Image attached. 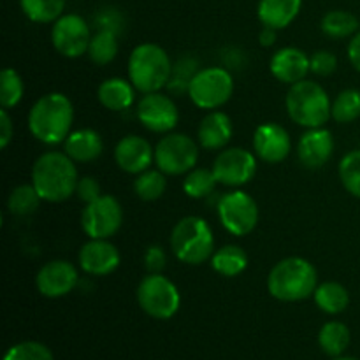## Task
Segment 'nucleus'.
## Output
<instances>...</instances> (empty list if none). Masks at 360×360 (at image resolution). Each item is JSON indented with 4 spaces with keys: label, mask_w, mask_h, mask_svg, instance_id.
Returning a JSON list of instances; mask_svg holds the SVG:
<instances>
[{
    "label": "nucleus",
    "mask_w": 360,
    "mask_h": 360,
    "mask_svg": "<svg viewBox=\"0 0 360 360\" xmlns=\"http://www.w3.org/2000/svg\"><path fill=\"white\" fill-rule=\"evenodd\" d=\"M32 137L46 146L63 144L72 132L74 105L62 91H49L32 104L27 116Z\"/></svg>",
    "instance_id": "obj_1"
},
{
    "label": "nucleus",
    "mask_w": 360,
    "mask_h": 360,
    "mask_svg": "<svg viewBox=\"0 0 360 360\" xmlns=\"http://www.w3.org/2000/svg\"><path fill=\"white\" fill-rule=\"evenodd\" d=\"M32 185L44 202L58 204L76 195V162L65 151H46L32 165Z\"/></svg>",
    "instance_id": "obj_2"
},
{
    "label": "nucleus",
    "mask_w": 360,
    "mask_h": 360,
    "mask_svg": "<svg viewBox=\"0 0 360 360\" xmlns=\"http://www.w3.org/2000/svg\"><path fill=\"white\" fill-rule=\"evenodd\" d=\"M319 287V273L309 260L287 257L273 266L267 276V290L276 301L301 302L311 297Z\"/></svg>",
    "instance_id": "obj_3"
},
{
    "label": "nucleus",
    "mask_w": 360,
    "mask_h": 360,
    "mask_svg": "<svg viewBox=\"0 0 360 360\" xmlns=\"http://www.w3.org/2000/svg\"><path fill=\"white\" fill-rule=\"evenodd\" d=\"M172 70H174V65L169 53L155 42L137 44L127 62V74H129L130 83L143 95L167 88Z\"/></svg>",
    "instance_id": "obj_4"
},
{
    "label": "nucleus",
    "mask_w": 360,
    "mask_h": 360,
    "mask_svg": "<svg viewBox=\"0 0 360 360\" xmlns=\"http://www.w3.org/2000/svg\"><path fill=\"white\" fill-rule=\"evenodd\" d=\"M169 246L172 255L186 266L206 264L214 253L213 229L206 218L190 214L176 221L169 238Z\"/></svg>",
    "instance_id": "obj_5"
},
{
    "label": "nucleus",
    "mask_w": 360,
    "mask_h": 360,
    "mask_svg": "<svg viewBox=\"0 0 360 360\" xmlns=\"http://www.w3.org/2000/svg\"><path fill=\"white\" fill-rule=\"evenodd\" d=\"M285 105L292 122L304 129H316L330 120L333 101L322 84L306 77L288 88Z\"/></svg>",
    "instance_id": "obj_6"
},
{
    "label": "nucleus",
    "mask_w": 360,
    "mask_h": 360,
    "mask_svg": "<svg viewBox=\"0 0 360 360\" xmlns=\"http://www.w3.org/2000/svg\"><path fill=\"white\" fill-rule=\"evenodd\" d=\"M234 77L224 67L199 69L188 84V97L193 105L204 111L224 108L234 95Z\"/></svg>",
    "instance_id": "obj_7"
},
{
    "label": "nucleus",
    "mask_w": 360,
    "mask_h": 360,
    "mask_svg": "<svg viewBox=\"0 0 360 360\" xmlns=\"http://www.w3.org/2000/svg\"><path fill=\"white\" fill-rule=\"evenodd\" d=\"M137 304L155 320H169L179 311L181 295L178 287L162 273H148L136 290Z\"/></svg>",
    "instance_id": "obj_8"
},
{
    "label": "nucleus",
    "mask_w": 360,
    "mask_h": 360,
    "mask_svg": "<svg viewBox=\"0 0 360 360\" xmlns=\"http://www.w3.org/2000/svg\"><path fill=\"white\" fill-rule=\"evenodd\" d=\"M200 144L193 137L169 132L155 146V165L167 176H185L197 167Z\"/></svg>",
    "instance_id": "obj_9"
},
{
    "label": "nucleus",
    "mask_w": 360,
    "mask_h": 360,
    "mask_svg": "<svg viewBox=\"0 0 360 360\" xmlns=\"http://www.w3.org/2000/svg\"><path fill=\"white\" fill-rule=\"evenodd\" d=\"M217 213L221 227L236 238L252 234L260 217L257 200L241 188L224 193L218 200Z\"/></svg>",
    "instance_id": "obj_10"
},
{
    "label": "nucleus",
    "mask_w": 360,
    "mask_h": 360,
    "mask_svg": "<svg viewBox=\"0 0 360 360\" xmlns=\"http://www.w3.org/2000/svg\"><path fill=\"white\" fill-rule=\"evenodd\" d=\"M123 207L116 197L102 193L81 211V229L88 239H111L122 229Z\"/></svg>",
    "instance_id": "obj_11"
},
{
    "label": "nucleus",
    "mask_w": 360,
    "mask_h": 360,
    "mask_svg": "<svg viewBox=\"0 0 360 360\" xmlns=\"http://www.w3.org/2000/svg\"><path fill=\"white\" fill-rule=\"evenodd\" d=\"M257 167V155L245 148H225L211 165L218 185L229 188H241L248 185L255 178Z\"/></svg>",
    "instance_id": "obj_12"
},
{
    "label": "nucleus",
    "mask_w": 360,
    "mask_h": 360,
    "mask_svg": "<svg viewBox=\"0 0 360 360\" xmlns=\"http://www.w3.org/2000/svg\"><path fill=\"white\" fill-rule=\"evenodd\" d=\"M91 32L83 16L76 13L62 14L51 27V44L58 55L65 58H79L86 55Z\"/></svg>",
    "instance_id": "obj_13"
},
{
    "label": "nucleus",
    "mask_w": 360,
    "mask_h": 360,
    "mask_svg": "<svg viewBox=\"0 0 360 360\" xmlns=\"http://www.w3.org/2000/svg\"><path fill=\"white\" fill-rule=\"evenodd\" d=\"M137 120L146 130L153 134L172 132L179 123V109L169 95L162 91L144 94L136 108Z\"/></svg>",
    "instance_id": "obj_14"
},
{
    "label": "nucleus",
    "mask_w": 360,
    "mask_h": 360,
    "mask_svg": "<svg viewBox=\"0 0 360 360\" xmlns=\"http://www.w3.org/2000/svg\"><path fill=\"white\" fill-rule=\"evenodd\" d=\"M79 274L69 260H49L35 274V287L48 299H60L69 295L77 287Z\"/></svg>",
    "instance_id": "obj_15"
},
{
    "label": "nucleus",
    "mask_w": 360,
    "mask_h": 360,
    "mask_svg": "<svg viewBox=\"0 0 360 360\" xmlns=\"http://www.w3.org/2000/svg\"><path fill=\"white\" fill-rule=\"evenodd\" d=\"M253 153L266 164H281L292 153V137L280 123H260L253 132Z\"/></svg>",
    "instance_id": "obj_16"
},
{
    "label": "nucleus",
    "mask_w": 360,
    "mask_h": 360,
    "mask_svg": "<svg viewBox=\"0 0 360 360\" xmlns=\"http://www.w3.org/2000/svg\"><path fill=\"white\" fill-rule=\"evenodd\" d=\"M81 271L95 278L109 276L122 262L120 250L109 239H88L77 253Z\"/></svg>",
    "instance_id": "obj_17"
},
{
    "label": "nucleus",
    "mask_w": 360,
    "mask_h": 360,
    "mask_svg": "<svg viewBox=\"0 0 360 360\" xmlns=\"http://www.w3.org/2000/svg\"><path fill=\"white\" fill-rule=\"evenodd\" d=\"M334 150H336V141L329 129L326 127L306 129L297 143V158L306 169L316 171L329 164Z\"/></svg>",
    "instance_id": "obj_18"
},
{
    "label": "nucleus",
    "mask_w": 360,
    "mask_h": 360,
    "mask_svg": "<svg viewBox=\"0 0 360 360\" xmlns=\"http://www.w3.org/2000/svg\"><path fill=\"white\" fill-rule=\"evenodd\" d=\"M115 162L123 172L137 176L151 169L155 162V148L144 137L129 134L116 143Z\"/></svg>",
    "instance_id": "obj_19"
},
{
    "label": "nucleus",
    "mask_w": 360,
    "mask_h": 360,
    "mask_svg": "<svg viewBox=\"0 0 360 360\" xmlns=\"http://www.w3.org/2000/svg\"><path fill=\"white\" fill-rule=\"evenodd\" d=\"M269 70L274 79L292 86V84L306 79L308 74L311 72L309 70V56L306 55V51L295 48V46H287V48L278 49L271 56Z\"/></svg>",
    "instance_id": "obj_20"
},
{
    "label": "nucleus",
    "mask_w": 360,
    "mask_h": 360,
    "mask_svg": "<svg viewBox=\"0 0 360 360\" xmlns=\"http://www.w3.org/2000/svg\"><path fill=\"white\" fill-rule=\"evenodd\" d=\"M234 136V125L227 112L207 111L197 129V143L206 151H221L227 148Z\"/></svg>",
    "instance_id": "obj_21"
},
{
    "label": "nucleus",
    "mask_w": 360,
    "mask_h": 360,
    "mask_svg": "<svg viewBox=\"0 0 360 360\" xmlns=\"http://www.w3.org/2000/svg\"><path fill=\"white\" fill-rule=\"evenodd\" d=\"M63 151L76 164H90L97 160L104 151V141L101 134L94 129H77L69 134L63 141Z\"/></svg>",
    "instance_id": "obj_22"
},
{
    "label": "nucleus",
    "mask_w": 360,
    "mask_h": 360,
    "mask_svg": "<svg viewBox=\"0 0 360 360\" xmlns=\"http://www.w3.org/2000/svg\"><path fill=\"white\" fill-rule=\"evenodd\" d=\"M136 88L125 77H108L97 88V98L109 111H125L136 101Z\"/></svg>",
    "instance_id": "obj_23"
},
{
    "label": "nucleus",
    "mask_w": 360,
    "mask_h": 360,
    "mask_svg": "<svg viewBox=\"0 0 360 360\" xmlns=\"http://www.w3.org/2000/svg\"><path fill=\"white\" fill-rule=\"evenodd\" d=\"M302 0H260L257 16L264 27L283 30L299 16Z\"/></svg>",
    "instance_id": "obj_24"
},
{
    "label": "nucleus",
    "mask_w": 360,
    "mask_h": 360,
    "mask_svg": "<svg viewBox=\"0 0 360 360\" xmlns=\"http://www.w3.org/2000/svg\"><path fill=\"white\" fill-rule=\"evenodd\" d=\"M211 267L217 274L224 278H236L243 274L248 267V255L238 245H225L214 250L211 257Z\"/></svg>",
    "instance_id": "obj_25"
},
{
    "label": "nucleus",
    "mask_w": 360,
    "mask_h": 360,
    "mask_svg": "<svg viewBox=\"0 0 360 360\" xmlns=\"http://www.w3.org/2000/svg\"><path fill=\"white\" fill-rule=\"evenodd\" d=\"M315 304L319 309H322L327 315H340L350 304V294H348L347 287L338 281H323L319 283L315 294Z\"/></svg>",
    "instance_id": "obj_26"
},
{
    "label": "nucleus",
    "mask_w": 360,
    "mask_h": 360,
    "mask_svg": "<svg viewBox=\"0 0 360 360\" xmlns=\"http://www.w3.org/2000/svg\"><path fill=\"white\" fill-rule=\"evenodd\" d=\"M350 329L343 322H327L319 333V345L329 357H341L350 347Z\"/></svg>",
    "instance_id": "obj_27"
},
{
    "label": "nucleus",
    "mask_w": 360,
    "mask_h": 360,
    "mask_svg": "<svg viewBox=\"0 0 360 360\" xmlns=\"http://www.w3.org/2000/svg\"><path fill=\"white\" fill-rule=\"evenodd\" d=\"M118 37L116 32L111 28H101L91 35L90 46H88V58L95 63V65L102 67L111 63L118 55Z\"/></svg>",
    "instance_id": "obj_28"
},
{
    "label": "nucleus",
    "mask_w": 360,
    "mask_h": 360,
    "mask_svg": "<svg viewBox=\"0 0 360 360\" xmlns=\"http://www.w3.org/2000/svg\"><path fill=\"white\" fill-rule=\"evenodd\" d=\"M322 32L327 35L329 39H348V37H354L355 34L359 32L360 23H359V18L355 14L348 13V11H329L326 16L322 18Z\"/></svg>",
    "instance_id": "obj_29"
},
{
    "label": "nucleus",
    "mask_w": 360,
    "mask_h": 360,
    "mask_svg": "<svg viewBox=\"0 0 360 360\" xmlns=\"http://www.w3.org/2000/svg\"><path fill=\"white\" fill-rule=\"evenodd\" d=\"M20 7L32 23H55L65 9V0H20Z\"/></svg>",
    "instance_id": "obj_30"
},
{
    "label": "nucleus",
    "mask_w": 360,
    "mask_h": 360,
    "mask_svg": "<svg viewBox=\"0 0 360 360\" xmlns=\"http://www.w3.org/2000/svg\"><path fill=\"white\" fill-rule=\"evenodd\" d=\"M165 190H167V174H164L160 169H148L134 179V192L144 202L158 200Z\"/></svg>",
    "instance_id": "obj_31"
},
{
    "label": "nucleus",
    "mask_w": 360,
    "mask_h": 360,
    "mask_svg": "<svg viewBox=\"0 0 360 360\" xmlns=\"http://www.w3.org/2000/svg\"><path fill=\"white\" fill-rule=\"evenodd\" d=\"M218 181L213 174V169L195 167L186 172L183 178V192L190 199H206L217 188Z\"/></svg>",
    "instance_id": "obj_32"
},
{
    "label": "nucleus",
    "mask_w": 360,
    "mask_h": 360,
    "mask_svg": "<svg viewBox=\"0 0 360 360\" xmlns=\"http://www.w3.org/2000/svg\"><path fill=\"white\" fill-rule=\"evenodd\" d=\"M41 200V195H39L32 183L20 185L7 197V210L14 217H28V214H34L39 210Z\"/></svg>",
    "instance_id": "obj_33"
},
{
    "label": "nucleus",
    "mask_w": 360,
    "mask_h": 360,
    "mask_svg": "<svg viewBox=\"0 0 360 360\" xmlns=\"http://www.w3.org/2000/svg\"><path fill=\"white\" fill-rule=\"evenodd\" d=\"M330 118L338 123H352L360 118V91L347 88L340 91L330 105Z\"/></svg>",
    "instance_id": "obj_34"
},
{
    "label": "nucleus",
    "mask_w": 360,
    "mask_h": 360,
    "mask_svg": "<svg viewBox=\"0 0 360 360\" xmlns=\"http://www.w3.org/2000/svg\"><path fill=\"white\" fill-rule=\"evenodd\" d=\"M25 83L20 74L11 67H6L0 74V105L4 109H13L23 101Z\"/></svg>",
    "instance_id": "obj_35"
},
{
    "label": "nucleus",
    "mask_w": 360,
    "mask_h": 360,
    "mask_svg": "<svg viewBox=\"0 0 360 360\" xmlns=\"http://www.w3.org/2000/svg\"><path fill=\"white\" fill-rule=\"evenodd\" d=\"M340 179L343 188L350 195L360 199V150H354L345 155L340 162Z\"/></svg>",
    "instance_id": "obj_36"
},
{
    "label": "nucleus",
    "mask_w": 360,
    "mask_h": 360,
    "mask_svg": "<svg viewBox=\"0 0 360 360\" xmlns=\"http://www.w3.org/2000/svg\"><path fill=\"white\" fill-rule=\"evenodd\" d=\"M4 360H55L53 359L51 350L46 345L39 341H23L9 350L4 355Z\"/></svg>",
    "instance_id": "obj_37"
},
{
    "label": "nucleus",
    "mask_w": 360,
    "mask_h": 360,
    "mask_svg": "<svg viewBox=\"0 0 360 360\" xmlns=\"http://www.w3.org/2000/svg\"><path fill=\"white\" fill-rule=\"evenodd\" d=\"M338 58L327 49H319L309 56V70L319 77H327L336 72Z\"/></svg>",
    "instance_id": "obj_38"
},
{
    "label": "nucleus",
    "mask_w": 360,
    "mask_h": 360,
    "mask_svg": "<svg viewBox=\"0 0 360 360\" xmlns=\"http://www.w3.org/2000/svg\"><path fill=\"white\" fill-rule=\"evenodd\" d=\"M102 195L101 183L94 178V176H81L76 186V197L83 204L94 202L95 199Z\"/></svg>",
    "instance_id": "obj_39"
},
{
    "label": "nucleus",
    "mask_w": 360,
    "mask_h": 360,
    "mask_svg": "<svg viewBox=\"0 0 360 360\" xmlns=\"http://www.w3.org/2000/svg\"><path fill=\"white\" fill-rule=\"evenodd\" d=\"M167 262V253L160 245L148 246L146 253H144V266H146L148 273H162Z\"/></svg>",
    "instance_id": "obj_40"
},
{
    "label": "nucleus",
    "mask_w": 360,
    "mask_h": 360,
    "mask_svg": "<svg viewBox=\"0 0 360 360\" xmlns=\"http://www.w3.org/2000/svg\"><path fill=\"white\" fill-rule=\"evenodd\" d=\"M14 137V123L9 115V109H0V148L6 150Z\"/></svg>",
    "instance_id": "obj_41"
},
{
    "label": "nucleus",
    "mask_w": 360,
    "mask_h": 360,
    "mask_svg": "<svg viewBox=\"0 0 360 360\" xmlns=\"http://www.w3.org/2000/svg\"><path fill=\"white\" fill-rule=\"evenodd\" d=\"M348 60H350L352 67L360 72V30L348 42Z\"/></svg>",
    "instance_id": "obj_42"
},
{
    "label": "nucleus",
    "mask_w": 360,
    "mask_h": 360,
    "mask_svg": "<svg viewBox=\"0 0 360 360\" xmlns=\"http://www.w3.org/2000/svg\"><path fill=\"white\" fill-rule=\"evenodd\" d=\"M276 28H271V27H264L262 32L259 35V41L264 48H271V46L276 42Z\"/></svg>",
    "instance_id": "obj_43"
},
{
    "label": "nucleus",
    "mask_w": 360,
    "mask_h": 360,
    "mask_svg": "<svg viewBox=\"0 0 360 360\" xmlns=\"http://www.w3.org/2000/svg\"><path fill=\"white\" fill-rule=\"evenodd\" d=\"M334 360H357V359H354V357H336Z\"/></svg>",
    "instance_id": "obj_44"
}]
</instances>
